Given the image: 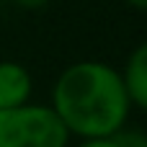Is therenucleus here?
<instances>
[{"label": "nucleus", "instance_id": "1", "mask_svg": "<svg viewBox=\"0 0 147 147\" xmlns=\"http://www.w3.org/2000/svg\"><path fill=\"white\" fill-rule=\"evenodd\" d=\"M70 137L106 140L119 134L132 114L119 67L103 59H75L52 83L49 103Z\"/></svg>", "mask_w": 147, "mask_h": 147}, {"label": "nucleus", "instance_id": "2", "mask_svg": "<svg viewBox=\"0 0 147 147\" xmlns=\"http://www.w3.org/2000/svg\"><path fill=\"white\" fill-rule=\"evenodd\" d=\"M70 134L47 103L0 111V147H70Z\"/></svg>", "mask_w": 147, "mask_h": 147}, {"label": "nucleus", "instance_id": "3", "mask_svg": "<svg viewBox=\"0 0 147 147\" xmlns=\"http://www.w3.org/2000/svg\"><path fill=\"white\" fill-rule=\"evenodd\" d=\"M34 101V75L18 59H0V111Z\"/></svg>", "mask_w": 147, "mask_h": 147}, {"label": "nucleus", "instance_id": "4", "mask_svg": "<svg viewBox=\"0 0 147 147\" xmlns=\"http://www.w3.org/2000/svg\"><path fill=\"white\" fill-rule=\"evenodd\" d=\"M119 75H121V83H124V90H127L132 109L147 111V39L140 41L127 54Z\"/></svg>", "mask_w": 147, "mask_h": 147}, {"label": "nucleus", "instance_id": "5", "mask_svg": "<svg viewBox=\"0 0 147 147\" xmlns=\"http://www.w3.org/2000/svg\"><path fill=\"white\" fill-rule=\"evenodd\" d=\"M114 140H116L119 147H147V132L124 127L119 134H114Z\"/></svg>", "mask_w": 147, "mask_h": 147}, {"label": "nucleus", "instance_id": "6", "mask_svg": "<svg viewBox=\"0 0 147 147\" xmlns=\"http://www.w3.org/2000/svg\"><path fill=\"white\" fill-rule=\"evenodd\" d=\"M75 147H119L114 137H106V140H80Z\"/></svg>", "mask_w": 147, "mask_h": 147}, {"label": "nucleus", "instance_id": "7", "mask_svg": "<svg viewBox=\"0 0 147 147\" xmlns=\"http://www.w3.org/2000/svg\"><path fill=\"white\" fill-rule=\"evenodd\" d=\"M8 3H13V5L21 8V10H39V8H44L49 0H8Z\"/></svg>", "mask_w": 147, "mask_h": 147}, {"label": "nucleus", "instance_id": "8", "mask_svg": "<svg viewBox=\"0 0 147 147\" xmlns=\"http://www.w3.org/2000/svg\"><path fill=\"white\" fill-rule=\"evenodd\" d=\"M121 3H127V5H129V8H134V10L147 13V0H121Z\"/></svg>", "mask_w": 147, "mask_h": 147}]
</instances>
